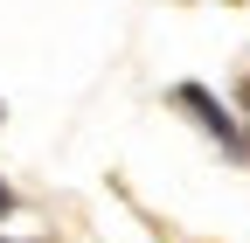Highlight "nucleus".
<instances>
[{
    "label": "nucleus",
    "instance_id": "nucleus-1",
    "mask_svg": "<svg viewBox=\"0 0 250 243\" xmlns=\"http://www.w3.org/2000/svg\"><path fill=\"white\" fill-rule=\"evenodd\" d=\"M174 98H181L188 111H195V118H202V125H208L215 139H223V146H236V125H229V118H223V104H215V98H208V90H202V83H181V90H174Z\"/></svg>",
    "mask_w": 250,
    "mask_h": 243
},
{
    "label": "nucleus",
    "instance_id": "nucleus-2",
    "mask_svg": "<svg viewBox=\"0 0 250 243\" xmlns=\"http://www.w3.org/2000/svg\"><path fill=\"white\" fill-rule=\"evenodd\" d=\"M7 208H14V195H7V188H0V216H7Z\"/></svg>",
    "mask_w": 250,
    "mask_h": 243
},
{
    "label": "nucleus",
    "instance_id": "nucleus-3",
    "mask_svg": "<svg viewBox=\"0 0 250 243\" xmlns=\"http://www.w3.org/2000/svg\"><path fill=\"white\" fill-rule=\"evenodd\" d=\"M243 111H250V83H243Z\"/></svg>",
    "mask_w": 250,
    "mask_h": 243
},
{
    "label": "nucleus",
    "instance_id": "nucleus-4",
    "mask_svg": "<svg viewBox=\"0 0 250 243\" xmlns=\"http://www.w3.org/2000/svg\"><path fill=\"white\" fill-rule=\"evenodd\" d=\"M0 243H7V236H0Z\"/></svg>",
    "mask_w": 250,
    "mask_h": 243
}]
</instances>
